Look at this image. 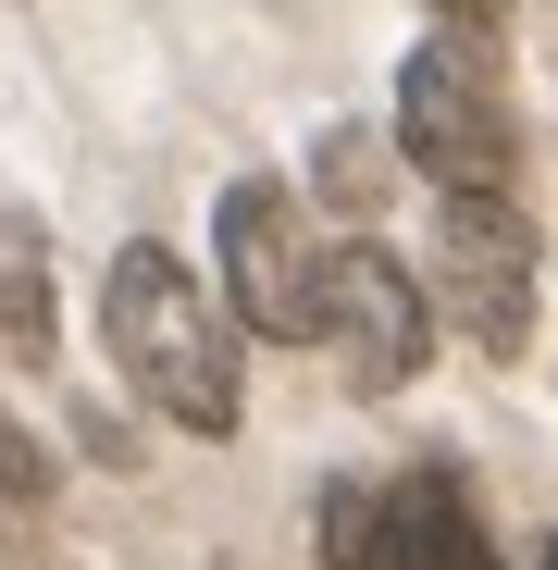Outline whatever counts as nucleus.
Listing matches in <instances>:
<instances>
[{
	"label": "nucleus",
	"mask_w": 558,
	"mask_h": 570,
	"mask_svg": "<svg viewBox=\"0 0 558 570\" xmlns=\"http://www.w3.org/2000/svg\"><path fill=\"white\" fill-rule=\"evenodd\" d=\"M100 347L174 434H236V335L174 248H125L100 273Z\"/></svg>",
	"instance_id": "f257e3e1"
},
{
	"label": "nucleus",
	"mask_w": 558,
	"mask_h": 570,
	"mask_svg": "<svg viewBox=\"0 0 558 570\" xmlns=\"http://www.w3.org/2000/svg\"><path fill=\"white\" fill-rule=\"evenodd\" d=\"M398 149L447 186H509V161H521V125H509V100H497V62H484V38H434V50H410V75H398Z\"/></svg>",
	"instance_id": "f03ea898"
},
{
	"label": "nucleus",
	"mask_w": 558,
	"mask_h": 570,
	"mask_svg": "<svg viewBox=\"0 0 558 570\" xmlns=\"http://www.w3.org/2000/svg\"><path fill=\"white\" fill-rule=\"evenodd\" d=\"M311 347L347 360V385H360V397H398L410 372H422V347H434V311H422L410 261H398V248H372V236L323 248V273H311Z\"/></svg>",
	"instance_id": "7ed1b4c3"
},
{
	"label": "nucleus",
	"mask_w": 558,
	"mask_h": 570,
	"mask_svg": "<svg viewBox=\"0 0 558 570\" xmlns=\"http://www.w3.org/2000/svg\"><path fill=\"white\" fill-rule=\"evenodd\" d=\"M434 273H447V311L484 360H521L533 347V224L509 186H459L447 224H434Z\"/></svg>",
	"instance_id": "20e7f679"
},
{
	"label": "nucleus",
	"mask_w": 558,
	"mask_h": 570,
	"mask_svg": "<svg viewBox=\"0 0 558 570\" xmlns=\"http://www.w3.org/2000/svg\"><path fill=\"white\" fill-rule=\"evenodd\" d=\"M212 236H224V298H236V323L273 335V347H311V273H323V248L298 236V199H286V186H224Z\"/></svg>",
	"instance_id": "39448f33"
},
{
	"label": "nucleus",
	"mask_w": 558,
	"mask_h": 570,
	"mask_svg": "<svg viewBox=\"0 0 558 570\" xmlns=\"http://www.w3.org/2000/svg\"><path fill=\"white\" fill-rule=\"evenodd\" d=\"M372 570H497L459 471H410V484L372 497Z\"/></svg>",
	"instance_id": "423d86ee"
},
{
	"label": "nucleus",
	"mask_w": 558,
	"mask_h": 570,
	"mask_svg": "<svg viewBox=\"0 0 558 570\" xmlns=\"http://www.w3.org/2000/svg\"><path fill=\"white\" fill-rule=\"evenodd\" d=\"M323 199H335V212H372V199H385V149H372L360 125L323 137Z\"/></svg>",
	"instance_id": "0eeeda50"
},
{
	"label": "nucleus",
	"mask_w": 558,
	"mask_h": 570,
	"mask_svg": "<svg viewBox=\"0 0 558 570\" xmlns=\"http://www.w3.org/2000/svg\"><path fill=\"white\" fill-rule=\"evenodd\" d=\"M0 335H38V236L0 224Z\"/></svg>",
	"instance_id": "6e6552de"
},
{
	"label": "nucleus",
	"mask_w": 558,
	"mask_h": 570,
	"mask_svg": "<svg viewBox=\"0 0 558 570\" xmlns=\"http://www.w3.org/2000/svg\"><path fill=\"white\" fill-rule=\"evenodd\" d=\"M323 570H372V497L360 484L323 497Z\"/></svg>",
	"instance_id": "1a4fd4ad"
},
{
	"label": "nucleus",
	"mask_w": 558,
	"mask_h": 570,
	"mask_svg": "<svg viewBox=\"0 0 558 570\" xmlns=\"http://www.w3.org/2000/svg\"><path fill=\"white\" fill-rule=\"evenodd\" d=\"M38 484H50V459H38L13 422H0V497H38Z\"/></svg>",
	"instance_id": "9d476101"
},
{
	"label": "nucleus",
	"mask_w": 558,
	"mask_h": 570,
	"mask_svg": "<svg viewBox=\"0 0 558 570\" xmlns=\"http://www.w3.org/2000/svg\"><path fill=\"white\" fill-rule=\"evenodd\" d=\"M434 13H447L459 38H497V13H509V0H434Z\"/></svg>",
	"instance_id": "9b49d317"
}]
</instances>
